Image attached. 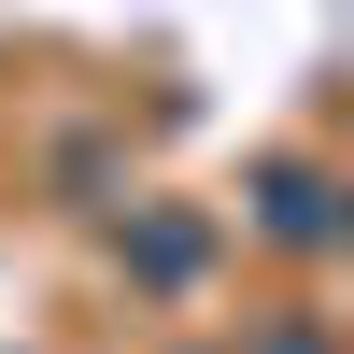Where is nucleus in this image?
I'll return each mask as SVG.
<instances>
[{
  "label": "nucleus",
  "mask_w": 354,
  "mask_h": 354,
  "mask_svg": "<svg viewBox=\"0 0 354 354\" xmlns=\"http://www.w3.org/2000/svg\"><path fill=\"white\" fill-rule=\"evenodd\" d=\"M142 270H156V283H185V270H198V227H185V213H156V227H142Z\"/></svg>",
  "instance_id": "f03ea898"
},
{
  "label": "nucleus",
  "mask_w": 354,
  "mask_h": 354,
  "mask_svg": "<svg viewBox=\"0 0 354 354\" xmlns=\"http://www.w3.org/2000/svg\"><path fill=\"white\" fill-rule=\"evenodd\" d=\"M255 354H326V326H270V340H255Z\"/></svg>",
  "instance_id": "7ed1b4c3"
},
{
  "label": "nucleus",
  "mask_w": 354,
  "mask_h": 354,
  "mask_svg": "<svg viewBox=\"0 0 354 354\" xmlns=\"http://www.w3.org/2000/svg\"><path fill=\"white\" fill-rule=\"evenodd\" d=\"M255 227H270L283 255H326V241H340V185H326L312 156H255Z\"/></svg>",
  "instance_id": "f257e3e1"
}]
</instances>
